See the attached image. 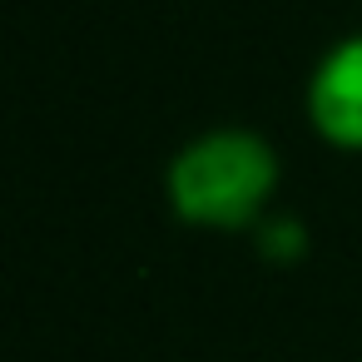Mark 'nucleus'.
Segmentation results:
<instances>
[{
	"label": "nucleus",
	"mask_w": 362,
	"mask_h": 362,
	"mask_svg": "<svg viewBox=\"0 0 362 362\" xmlns=\"http://www.w3.org/2000/svg\"><path fill=\"white\" fill-rule=\"evenodd\" d=\"M308 115L337 149H362V35L342 40L313 75Z\"/></svg>",
	"instance_id": "2"
},
{
	"label": "nucleus",
	"mask_w": 362,
	"mask_h": 362,
	"mask_svg": "<svg viewBox=\"0 0 362 362\" xmlns=\"http://www.w3.org/2000/svg\"><path fill=\"white\" fill-rule=\"evenodd\" d=\"M278 184V159L258 134L218 129L194 139L169 169V199L179 218L199 228H243L258 218Z\"/></svg>",
	"instance_id": "1"
}]
</instances>
